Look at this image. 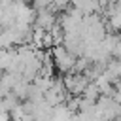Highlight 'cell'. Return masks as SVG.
<instances>
[{
	"label": "cell",
	"mask_w": 121,
	"mask_h": 121,
	"mask_svg": "<svg viewBox=\"0 0 121 121\" xmlns=\"http://www.w3.org/2000/svg\"><path fill=\"white\" fill-rule=\"evenodd\" d=\"M51 4H53V0H32V9L42 11V9L51 8Z\"/></svg>",
	"instance_id": "6da1fadb"
}]
</instances>
